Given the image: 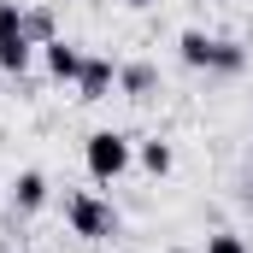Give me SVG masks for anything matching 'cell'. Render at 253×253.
Returning <instances> with one entry per match:
<instances>
[{
    "label": "cell",
    "mask_w": 253,
    "mask_h": 253,
    "mask_svg": "<svg viewBox=\"0 0 253 253\" xmlns=\"http://www.w3.org/2000/svg\"><path fill=\"white\" fill-rule=\"evenodd\" d=\"M129 6H153V0H129Z\"/></svg>",
    "instance_id": "obj_12"
},
{
    "label": "cell",
    "mask_w": 253,
    "mask_h": 253,
    "mask_svg": "<svg viewBox=\"0 0 253 253\" xmlns=\"http://www.w3.org/2000/svg\"><path fill=\"white\" fill-rule=\"evenodd\" d=\"M83 59H88V53H83V47H71V42H59V36L42 47L47 77H53V83H71V88H77V77H83Z\"/></svg>",
    "instance_id": "obj_5"
},
{
    "label": "cell",
    "mask_w": 253,
    "mask_h": 253,
    "mask_svg": "<svg viewBox=\"0 0 253 253\" xmlns=\"http://www.w3.org/2000/svg\"><path fill=\"white\" fill-rule=\"evenodd\" d=\"M206 253H248V242L236 230H218V236H206Z\"/></svg>",
    "instance_id": "obj_11"
},
{
    "label": "cell",
    "mask_w": 253,
    "mask_h": 253,
    "mask_svg": "<svg viewBox=\"0 0 253 253\" xmlns=\"http://www.w3.org/2000/svg\"><path fill=\"white\" fill-rule=\"evenodd\" d=\"M65 218H71V230H77L83 242H106V236H118V212H112L100 194H71V200H65Z\"/></svg>",
    "instance_id": "obj_3"
},
{
    "label": "cell",
    "mask_w": 253,
    "mask_h": 253,
    "mask_svg": "<svg viewBox=\"0 0 253 253\" xmlns=\"http://www.w3.org/2000/svg\"><path fill=\"white\" fill-rule=\"evenodd\" d=\"M118 88H124L129 100H147L153 88H159V71L147 59H135V65H118Z\"/></svg>",
    "instance_id": "obj_8"
},
{
    "label": "cell",
    "mask_w": 253,
    "mask_h": 253,
    "mask_svg": "<svg viewBox=\"0 0 253 253\" xmlns=\"http://www.w3.org/2000/svg\"><path fill=\"white\" fill-rule=\"evenodd\" d=\"M129 159H135V147H129L124 129H94V135L83 141V165H88L94 183H118L129 171Z\"/></svg>",
    "instance_id": "obj_1"
},
{
    "label": "cell",
    "mask_w": 253,
    "mask_h": 253,
    "mask_svg": "<svg viewBox=\"0 0 253 253\" xmlns=\"http://www.w3.org/2000/svg\"><path fill=\"white\" fill-rule=\"evenodd\" d=\"M112 88H118V65L88 53V59H83V77H77V100H106Z\"/></svg>",
    "instance_id": "obj_6"
},
{
    "label": "cell",
    "mask_w": 253,
    "mask_h": 253,
    "mask_svg": "<svg viewBox=\"0 0 253 253\" xmlns=\"http://www.w3.org/2000/svg\"><path fill=\"white\" fill-rule=\"evenodd\" d=\"M36 59V42L24 30V0H0V71L6 77H24Z\"/></svg>",
    "instance_id": "obj_2"
},
{
    "label": "cell",
    "mask_w": 253,
    "mask_h": 253,
    "mask_svg": "<svg viewBox=\"0 0 253 253\" xmlns=\"http://www.w3.org/2000/svg\"><path fill=\"white\" fill-rule=\"evenodd\" d=\"M177 53H183V65H194V71H218L224 36H206V30H183V36H177Z\"/></svg>",
    "instance_id": "obj_4"
},
{
    "label": "cell",
    "mask_w": 253,
    "mask_h": 253,
    "mask_svg": "<svg viewBox=\"0 0 253 253\" xmlns=\"http://www.w3.org/2000/svg\"><path fill=\"white\" fill-rule=\"evenodd\" d=\"M12 206H18V212H42V206H47V177H42V171H18V177H12Z\"/></svg>",
    "instance_id": "obj_7"
},
{
    "label": "cell",
    "mask_w": 253,
    "mask_h": 253,
    "mask_svg": "<svg viewBox=\"0 0 253 253\" xmlns=\"http://www.w3.org/2000/svg\"><path fill=\"white\" fill-rule=\"evenodd\" d=\"M24 30H30V42H36V47H47V42H53V18H47V12H24Z\"/></svg>",
    "instance_id": "obj_10"
},
{
    "label": "cell",
    "mask_w": 253,
    "mask_h": 253,
    "mask_svg": "<svg viewBox=\"0 0 253 253\" xmlns=\"http://www.w3.org/2000/svg\"><path fill=\"white\" fill-rule=\"evenodd\" d=\"M135 159H141V171H147V177H165V171L177 165L171 141H159V135H153V141H141V147H135Z\"/></svg>",
    "instance_id": "obj_9"
}]
</instances>
